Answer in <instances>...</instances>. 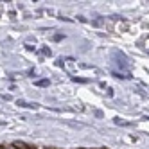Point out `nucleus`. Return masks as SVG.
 <instances>
[{
	"mask_svg": "<svg viewBox=\"0 0 149 149\" xmlns=\"http://www.w3.org/2000/svg\"><path fill=\"white\" fill-rule=\"evenodd\" d=\"M36 84H38V86H49V81H47V79H41V81H38Z\"/></svg>",
	"mask_w": 149,
	"mask_h": 149,
	"instance_id": "f03ea898",
	"label": "nucleus"
},
{
	"mask_svg": "<svg viewBox=\"0 0 149 149\" xmlns=\"http://www.w3.org/2000/svg\"><path fill=\"white\" fill-rule=\"evenodd\" d=\"M13 146H15L16 149H29V146H27V144H24V142H15Z\"/></svg>",
	"mask_w": 149,
	"mask_h": 149,
	"instance_id": "f257e3e1",
	"label": "nucleus"
}]
</instances>
